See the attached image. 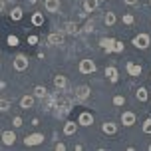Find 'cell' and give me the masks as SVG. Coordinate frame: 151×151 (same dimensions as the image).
Returning a JSON list of instances; mask_svg holds the SVG:
<instances>
[{"instance_id": "1", "label": "cell", "mask_w": 151, "mask_h": 151, "mask_svg": "<svg viewBox=\"0 0 151 151\" xmlns=\"http://www.w3.org/2000/svg\"><path fill=\"white\" fill-rule=\"evenodd\" d=\"M131 44L135 46L137 50H147V48H149V44H151V38H149V34L141 32V34H137V36L133 38V42H131Z\"/></svg>"}, {"instance_id": "2", "label": "cell", "mask_w": 151, "mask_h": 151, "mask_svg": "<svg viewBox=\"0 0 151 151\" xmlns=\"http://www.w3.org/2000/svg\"><path fill=\"white\" fill-rule=\"evenodd\" d=\"M78 70H80V74L88 76V74H93L96 70H98V66H96V62L90 60V58H86V60L80 62V66H78Z\"/></svg>"}, {"instance_id": "3", "label": "cell", "mask_w": 151, "mask_h": 151, "mask_svg": "<svg viewBox=\"0 0 151 151\" xmlns=\"http://www.w3.org/2000/svg\"><path fill=\"white\" fill-rule=\"evenodd\" d=\"M44 133H30V135H26L24 137V145L26 147H34V145H40V143H44Z\"/></svg>"}, {"instance_id": "4", "label": "cell", "mask_w": 151, "mask_h": 151, "mask_svg": "<svg viewBox=\"0 0 151 151\" xmlns=\"http://www.w3.org/2000/svg\"><path fill=\"white\" fill-rule=\"evenodd\" d=\"M12 66H14L16 72H24V70H28V58L24 56V54H18L12 62Z\"/></svg>"}, {"instance_id": "5", "label": "cell", "mask_w": 151, "mask_h": 151, "mask_svg": "<svg viewBox=\"0 0 151 151\" xmlns=\"http://www.w3.org/2000/svg\"><path fill=\"white\" fill-rule=\"evenodd\" d=\"M74 98L78 101H83V99L90 98V86H78L74 90Z\"/></svg>"}, {"instance_id": "6", "label": "cell", "mask_w": 151, "mask_h": 151, "mask_svg": "<svg viewBox=\"0 0 151 151\" xmlns=\"http://www.w3.org/2000/svg\"><path fill=\"white\" fill-rule=\"evenodd\" d=\"M91 123H93V115L90 111H82L78 115V125H83V127H90Z\"/></svg>"}, {"instance_id": "7", "label": "cell", "mask_w": 151, "mask_h": 151, "mask_svg": "<svg viewBox=\"0 0 151 151\" xmlns=\"http://www.w3.org/2000/svg\"><path fill=\"white\" fill-rule=\"evenodd\" d=\"M0 139H2V143H4V145L10 147V145L16 143V133H14V131H10V129H6V131H2Z\"/></svg>"}, {"instance_id": "8", "label": "cell", "mask_w": 151, "mask_h": 151, "mask_svg": "<svg viewBox=\"0 0 151 151\" xmlns=\"http://www.w3.org/2000/svg\"><path fill=\"white\" fill-rule=\"evenodd\" d=\"M125 70H127V74L133 76V78L141 76V72H143V68H141L139 64H135V62H127V64H125Z\"/></svg>"}, {"instance_id": "9", "label": "cell", "mask_w": 151, "mask_h": 151, "mask_svg": "<svg viewBox=\"0 0 151 151\" xmlns=\"http://www.w3.org/2000/svg\"><path fill=\"white\" fill-rule=\"evenodd\" d=\"M135 113L133 111H123L121 113V123L125 125V127H131V125H135Z\"/></svg>"}, {"instance_id": "10", "label": "cell", "mask_w": 151, "mask_h": 151, "mask_svg": "<svg viewBox=\"0 0 151 151\" xmlns=\"http://www.w3.org/2000/svg\"><path fill=\"white\" fill-rule=\"evenodd\" d=\"M46 42H48L50 46H60L62 42H64V32H52Z\"/></svg>"}, {"instance_id": "11", "label": "cell", "mask_w": 151, "mask_h": 151, "mask_svg": "<svg viewBox=\"0 0 151 151\" xmlns=\"http://www.w3.org/2000/svg\"><path fill=\"white\" fill-rule=\"evenodd\" d=\"M44 10L46 12H58L60 10V0H44Z\"/></svg>"}, {"instance_id": "12", "label": "cell", "mask_w": 151, "mask_h": 151, "mask_svg": "<svg viewBox=\"0 0 151 151\" xmlns=\"http://www.w3.org/2000/svg\"><path fill=\"white\" fill-rule=\"evenodd\" d=\"M101 131H104L106 135H115V133H117V125H115L113 121H106V123H101Z\"/></svg>"}, {"instance_id": "13", "label": "cell", "mask_w": 151, "mask_h": 151, "mask_svg": "<svg viewBox=\"0 0 151 151\" xmlns=\"http://www.w3.org/2000/svg\"><path fill=\"white\" fill-rule=\"evenodd\" d=\"M76 131H78V121L68 119L66 123H64V135H74Z\"/></svg>"}, {"instance_id": "14", "label": "cell", "mask_w": 151, "mask_h": 151, "mask_svg": "<svg viewBox=\"0 0 151 151\" xmlns=\"http://www.w3.org/2000/svg\"><path fill=\"white\" fill-rule=\"evenodd\" d=\"M99 46H101L107 54H111L113 46H115V40H113V38H101V40H99Z\"/></svg>"}, {"instance_id": "15", "label": "cell", "mask_w": 151, "mask_h": 151, "mask_svg": "<svg viewBox=\"0 0 151 151\" xmlns=\"http://www.w3.org/2000/svg\"><path fill=\"white\" fill-rule=\"evenodd\" d=\"M34 96H22V98H20V107H22V109H32V107H34Z\"/></svg>"}, {"instance_id": "16", "label": "cell", "mask_w": 151, "mask_h": 151, "mask_svg": "<svg viewBox=\"0 0 151 151\" xmlns=\"http://www.w3.org/2000/svg\"><path fill=\"white\" fill-rule=\"evenodd\" d=\"M106 76H107L109 82H117V80H119V72H117L115 66H107L106 68Z\"/></svg>"}, {"instance_id": "17", "label": "cell", "mask_w": 151, "mask_h": 151, "mask_svg": "<svg viewBox=\"0 0 151 151\" xmlns=\"http://www.w3.org/2000/svg\"><path fill=\"white\" fill-rule=\"evenodd\" d=\"M54 86H56V90L64 91V90H66V86H68L66 76H56V78H54Z\"/></svg>"}, {"instance_id": "18", "label": "cell", "mask_w": 151, "mask_h": 151, "mask_svg": "<svg viewBox=\"0 0 151 151\" xmlns=\"http://www.w3.org/2000/svg\"><path fill=\"white\" fill-rule=\"evenodd\" d=\"M34 98L46 99V98H48V90H46L44 86H36V88H34Z\"/></svg>"}, {"instance_id": "19", "label": "cell", "mask_w": 151, "mask_h": 151, "mask_svg": "<svg viewBox=\"0 0 151 151\" xmlns=\"http://www.w3.org/2000/svg\"><path fill=\"white\" fill-rule=\"evenodd\" d=\"M98 0H83V12H93L98 8Z\"/></svg>"}, {"instance_id": "20", "label": "cell", "mask_w": 151, "mask_h": 151, "mask_svg": "<svg viewBox=\"0 0 151 151\" xmlns=\"http://www.w3.org/2000/svg\"><path fill=\"white\" fill-rule=\"evenodd\" d=\"M115 22H117L115 14H113V12H106V16H104V24H106L107 28H111V26H113Z\"/></svg>"}, {"instance_id": "21", "label": "cell", "mask_w": 151, "mask_h": 151, "mask_svg": "<svg viewBox=\"0 0 151 151\" xmlns=\"http://www.w3.org/2000/svg\"><path fill=\"white\" fill-rule=\"evenodd\" d=\"M42 24H44V14H42V12H34V14H32V26H42Z\"/></svg>"}, {"instance_id": "22", "label": "cell", "mask_w": 151, "mask_h": 151, "mask_svg": "<svg viewBox=\"0 0 151 151\" xmlns=\"http://www.w3.org/2000/svg\"><path fill=\"white\" fill-rule=\"evenodd\" d=\"M10 18L14 20V22H20L22 20V8H12V12H10Z\"/></svg>"}, {"instance_id": "23", "label": "cell", "mask_w": 151, "mask_h": 151, "mask_svg": "<svg viewBox=\"0 0 151 151\" xmlns=\"http://www.w3.org/2000/svg\"><path fill=\"white\" fill-rule=\"evenodd\" d=\"M64 32H66V34H80V28H78V24L68 22V24H66V28H64Z\"/></svg>"}, {"instance_id": "24", "label": "cell", "mask_w": 151, "mask_h": 151, "mask_svg": "<svg viewBox=\"0 0 151 151\" xmlns=\"http://www.w3.org/2000/svg\"><path fill=\"white\" fill-rule=\"evenodd\" d=\"M135 98L139 99V101H147V90H145V88H139V90L135 91Z\"/></svg>"}, {"instance_id": "25", "label": "cell", "mask_w": 151, "mask_h": 151, "mask_svg": "<svg viewBox=\"0 0 151 151\" xmlns=\"http://www.w3.org/2000/svg\"><path fill=\"white\" fill-rule=\"evenodd\" d=\"M121 22L125 24V26H133V24H135V18H133V14H123Z\"/></svg>"}, {"instance_id": "26", "label": "cell", "mask_w": 151, "mask_h": 151, "mask_svg": "<svg viewBox=\"0 0 151 151\" xmlns=\"http://www.w3.org/2000/svg\"><path fill=\"white\" fill-rule=\"evenodd\" d=\"M10 99H4V98H0V111H8L10 109Z\"/></svg>"}, {"instance_id": "27", "label": "cell", "mask_w": 151, "mask_h": 151, "mask_svg": "<svg viewBox=\"0 0 151 151\" xmlns=\"http://www.w3.org/2000/svg\"><path fill=\"white\" fill-rule=\"evenodd\" d=\"M8 46H18V36H14V34H10V36L6 38Z\"/></svg>"}, {"instance_id": "28", "label": "cell", "mask_w": 151, "mask_h": 151, "mask_svg": "<svg viewBox=\"0 0 151 151\" xmlns=\"http://www.w3.org/2000/svg\"><path fill=\"white\" fill-rule=\"evenodd\" d=\"M123 104H125V98H123V96H115V98H113V106H123Z\"/></svg>"}, {"instance_id": "29", "label": "cell", "mask_w": 151, "mask_h": 151, "mask_svg": "<svg viewBox=\"0 0 151 151\" xmlns=\"http://www.w3.org/2000/svg\"><path fill=\"white\" fill-rule=\"evenodd\" d=\"M143 133H151V117L143 121Z\"/></svg>"}, {"instance_id": "30", "label": "cell", "mask_w": 151, "mask_h": 151, "mask_svg": "<svg viewBox=\"0 0 151 151\" xmlns=\"http://www.w3.org/2000/svg\"><path fill=\"white\" fill-rule=\"evenodd\" d=\"M12 125H14V127H22V125H24L22 117H20V115H16V117H14V121H12Z\"/></svg>"}, {"instance_id": "31", "label": "cell", "mask_w": 151, "mask_h": 151, "mask_svg": "<svg viewBox=\"0 0 151 151\" xmlns=\"http://www.w3.org/2000/svg\"><path fill=\"white\" fill-rule=\"evenodd\" d=\"M113 52H123V44H121V42H117V40H115V46H113Z\"/></svg>"}, {"instance_id": "32", "label": "cell", "mask_w": 151, "mask_h": 151, "mask_svg": "<svg viewBox=\"0 0 151 151\" xmlns=\"http://www.w3.org/2000/svg\"><path fill=\"white\" fill-rule=\"evenodd\" d=\"M28 44H30V46H36L38 44V36H28Z\"/></svg>"}, {"instance_id": "33", "label": "cell", "mask_w": 151, "mask_h": 151, "mask_svg": "<svg viewBox=\"0 0 151 151\" xmlns=\"http://www.w3.org/2000/svg\"><path fill=\"white\" fill-rule=\"evenodd\" d=\"M83 32H93V22H88V24H86Z\"/></svg>"}, {"instance_id": "34", "label": "cell", "mask_w": 151, "mask_h": 151, "mask_svg": "<svg viewBox=\"0 0 151 151\" xmlns=\"http://www.w3.org/2000/svg\"><path fill=\"white\" fill-rule=\"evenodd\" d=\"M123 2H125L127 6H135V4H137V2H139V0H123Z\"/></svg>"}, {"instance_id": "35", "label": "cell", "mask_w": 151, "mask_h": 151, "mask_svg": "<svg viewBox=\"0 0 151 151\" xmlns=\"http://www.w3.org/2000/svg\"><path fill=\"white\" fill-rule=\"evenodd\" d=\"M56 149H58V151H64V149H66V145H64V143H56Z\"/></svg>"}, {"instance_id": "36", "label": "cell", "mask_w": 151, "mask_h": 151, "mask_svg": "<svg viewBox=\"0 0 151 151\" xmlns=\"http://www.w3.org/2000/svg\"><path fill=\"white\" fill-rule=\"evenodd\" d=\"M4 88H6V83H4V82H0V90H4Z\"/></svg>"}, {"instance_id": "37", "label": "cell", "mask_w": 151, "mask_h": 151, "mask_svg": "<svg viewBox=\"0 0 151 151\" xmlns=\"http://www.w3.org/2000/svg\"><path fill=\"white\" fill-rule=\"evenodd\" d=\"M149 149H151V145H149Z\"/></svg>"}, {"instance_id": "38", "label": "cell", "mask_w": 151, "mask_h": 151, "mask_svg": "<svg viewBox=\"0 0 151 151\" xmlns=\"http://www.w3.org/2000/svg\"><path fill=\"white\" fill-rule=\"evenodd\" d=\"M149 4H151V0H149Z\"/></svg>"}]
</instances>
